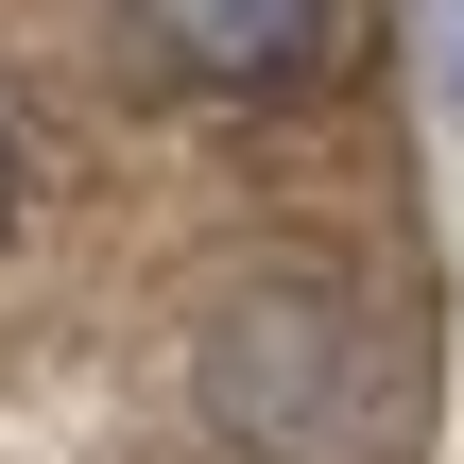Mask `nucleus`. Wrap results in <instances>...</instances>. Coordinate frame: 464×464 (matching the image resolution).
<instances>
[{
  "label": "nucleus",
  "mask_w": 464,
  "mask_h": 464,
  "mask_svg": "<svg viewBox=\"0 0 464 464\" xmlns=\"http://www.w3.org/2000/svg\"><path fill=\"white\" fill-rule=\"evenodd\" d=\"M189 396L241 464H379L396 448V344L327 293V276H258L207 310L189 344Z\"/></svg>",
  "instance_id": "obj_1"
},
{
  "label": "nucleus",
  "mask_w": 464,
  "mask_h": 464,
  "mask_svg": "<svg viewBox=\"0 0 464 464\" xmlns=\"http://www.w3.org/2000/svg\"><path fill=\"white\" fill-rule=\"evenodd\" d=\"M327 17H344V0H138V34H155L189 86H241V103L293 86V69L327 52Z\"/></svg>",
  "instance_id": "obj_2"
},
{
  "label": "nucleus",
  "mask_w": 464,
  "mask_h": 464,
  "mask_svg": "<svg viewBox=\"0 0 464 464\" xmlns=\"http://www.w3.org/2000/svg\"><path fill=\"white\" fill-rule=\"evenodd\" d=\"M430 69H448V121H464V0H430Z\"/></svg>",
  "instance_id": "obj_3"
},
{
  "label": "nucleus",
  "mask_w": 464,
  "mask_h": 464,
  "mask_svg": "<svg viewBox=\"0 0 464 464\" xmlns=\"http://www.w3.org/2000/svg\"><path fill=\"white\" fill-rule=\"evenodd\" d=\"M0 224H17V121H0Z\"/></svg>",
  "instance_id": "obj_4"
}]
</instances>
